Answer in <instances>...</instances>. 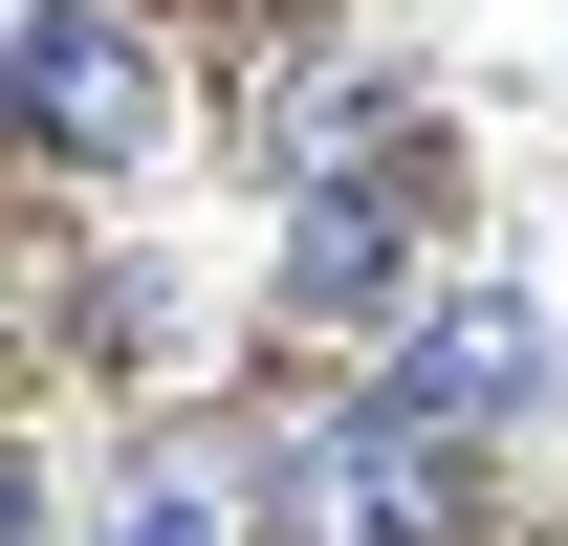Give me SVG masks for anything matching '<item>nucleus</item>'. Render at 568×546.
I'll return each mask as SVG.
<instances>
[{"instance_id": "f257e3e1", "label": "nucleus", "mask_w": 568, "mask_h": 546, "mask_svg": "<svg viewBox=\"0 0 568 546\" xmlns=\"http://www.w3.org/2000/svg\"><path fill=\"white\" fill-rule=\"evenodd\" d=\"M284 546H459V437L394 415V394L306 415L284 437Z\"/></svg>"}, {"instance_id": "f03ea898", "label": "nucleus", "mask_w": 568, "mask_h": 546, "mask_svg": "<svg viewBox=\"0 0 568 546\" xmlns=\"http://www.w3.org/2000/svg\"><path fill=\"white\" fill-rule=\"evenodd\" d=\"M22 110H44V153H67V175L175 153V67H153L110 0H22Z\"/></svg>"}, {"instance_id": "7ed1b4c3", "label": "nucleus", "mask_w": 568, "mask_h": 546, "mask_svg": "<svg viewBox=\"0 0 568 546\" xmlns=\"http://www.w3.org/2000/svg\"><path fill=\"white\" fill-rule=\"evenodd\" d=\"M372 394L437 415V437L481 459V437H525V415H547V306H525V284H437L416 328H394V372H372Z\"/></svg>"}, {"instance_id": "20e7f679", "label": "nucleus", "mask_w": 568, "mask_h": 546, "mask_svg": "<svg viewBox=\"0 0 568 546\" xmlns=\"http://www.w3.org/2000/svg\"><path fill=\"white\" fill-rule=\"evenodd\" d=\"M437 284H416V219L394 198H306V241H284V328H328V350H394Z\"/></svg>"}, {"instance_id": "39448f33", "label": "nucleus", "mask_w": 568, "mask_h": 546, "mask_svg": "<svg viewBox=\"0 0 568 546\" xmlns=\"http://www.w3.org/2000/svg\"><path fill=\"white\" fill-rule=\"evenodd\" d=\"M110 546H241V525H219L197 481H132V503H110Z\"/></svg>"}]
</instances>
